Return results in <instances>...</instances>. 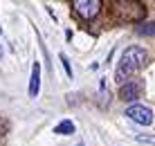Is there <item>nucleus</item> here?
<instances>
[{
  "label": "nucleus",
  "mask_w": 155,
  "mask_h": 146,
  "mask_svg": "<svg viewBox=\"0 0 155 146\" xmlns=\"http://www.w3.org/2000/svg\"><path fill=\"white\" fill-rule=\"evenodd\" d=\"M72 7H74V12L81 16V18L90 20V18H94V16L99 14V9H101V0H74Z\"/></svg>",
  "instance_id": "3"
},
{
  "label": "nucleus",
  "mask_w": 155,
  "mask_h": 146,
  "mask_svg": "<svg viewBox=\"0 0 155 146\" xmlns=\"http://www.w3.org/2000/svg\"><path fill=\"white\" fill-rule=\"evenodd\" d=\"M146 58H148V54H146V50H144V47H140V45L126 47V50L121 52L119 63H117L115 81H117V83H121V85H126L128 79H130L133 74H135L137 70H140L144 63H146Z\"/></svg>",
  "instance_id": "1"
},
{
  "label": "nucleus",
  "mask_w": 155,
  "mask_h": 146,
  "mask_svg": "<svg viewBox=\"0 0 155 146\" xmlns=\"http://www.w3.org/2000/svg\"><path fill=\"white\" fill-rule=\"evenodd\" d=\"M137 142H140V144H153L155 146V137H153V135H137Z\"/></svg>",
  "instance_id": "9"
},
{
  "label": "nucleus",
  "mask_w": 155,
  "mask_h": 146,
  "mask_svg": "<svg viewBox=\"0 0 155 146\" xmlns=\"http://www.w3.org/2000/svg\"><path fill=\"white\" fill-rule=\"evenodd\" d=\"M41 90V63L36 61L31 65V77H29V97H36Z\"/></svg>",
  "instance_id": "5"
},
{
  "label": "nucleus",
  "mask_w": 155,
  "mask_h": 146,
  "mask_svg": "<svg viewBox=\"0 0 155 146\" xmlns=\"http://www.w3.org/2000/svg\"><path fill=\"white\" fill-rule=\"evenodd\" d=\"M140 90H142L140 83H135V81H128L126 85H121L119 97H121L124 101H135V99H140Z\"/></svg>",
  "instance_id": "4"
},
{
  "label": "nucleus",
  "mask_w": 155,
  "mask_h": 146,
  "mask_svg": "<svg viewBox=\"0 0 155 146\" xmlns=\"http://www.w3.org/2000/svg\"><path fill=\"white\" fill-rule=\"evenodd\" d=\"M126 117L130 121L140 124V126H151L153 124V110L148 106H142V104H133L126 108Z\"/></svg>",
  "instance_id": "2"
},
{
  "label": "nucleus",
  "mask_w": 155,
  "mask_h": 146,
  "mask_svg": "<svg viewBox=\"0 0 155 146\" xmlns=\"http://www.w3.org/2000/svg\"><path fill=\"white\" fill-rule=\"evenodd\" d=\"M137 34L142 36H155V23H142L137 27Z\"/></svg>",
  "instance_id": "7"
},
{
  "label": "nucleus",
  "mask_w": 155,
  "mask_h": 146,
  "mask_svg": "<svg viewBox=\"0 0 155 146\" xmlns=\"http://www.w3.org/2000/svg\"><path fill=\"white\" fill-rule=\"evenodd\" d=\"M74 133V124L72 121H61L58 126H54V135H72Z\"/></svg>",
  "instance_id": "6"
},
{
  "label": "nucleus",
  "mask_w": 155,
  "mask_h": 146,
  "mask_svg": "<svg viewBox=\"0 0 155 146\" xmlns=\"http://www.w3.org/2000/svg\"><path fill=\"white\" fill-rule=\"evenodd\" d=\"M58 58H61V63H63V70H65V74H68V77H72V65H70V61H68V56H65V54H61Z\"/></svg>",
  "instance_id": "8"
},
{
  "label": "nucleus",
  "mask_w": 155,
  "mask_h": 146,
  "mask_svg": "<svg viewBox=\"0 0 155 146\" xmlns=\"http://www.w3.org/2000/svg\"><path fill=\"white\" fill-rule=\"evenodd\" d=\"M79 146H83V144H79Z\"/></svg>",
  "instance_id": "10"
}]
</instances>
